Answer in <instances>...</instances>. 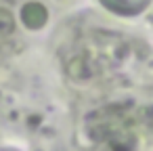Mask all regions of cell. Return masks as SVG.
Here are the masks:
<instances>
[{"label": "cell", "mask_w": 153, "mask_h": 151, "mask_svg": "<svg viewBox=\"0 0 153 151\" xmlns=\"http://www.w3.org/2000/svg\"><path fill=\"white\" fill-rule=\"evenodd\" d=\"M99 2L111 11L113 15L120 17H136L140 13L147 11V7L151 4V0H99Z\"/></svg>", "instance_id": "cell-1"}, {"label": "cell", "mask_w": 153, "mask_h": 151, "mask_svg": "<svg viewBox=\"0 0 153 151\" xmlns=\"http://www.w3.org/2000/svg\"><path fill=\"white\" fill-rule=\"evenodd\" d=\"M46 19H48V11H46L44 4H40V2H27V4H23V9H21V21H23V25L27 30H40V28H44Z\"/></svg>", "instance_id": "cell-2"}, {"label": "cell", "mask_w": 153, "mask_h": 151, "mask_svg": "<svg viewBox=\"0 0 153 151\" xmlns=\"http://www.w3.org/2000/svg\"><path fill=\"white\" fill-rule=\"evenodd\" d=\"M15 28V21H13V15L7 11V9H0V36H9Z\"/></svg>", "instance_id": "cell-3"}]
</instances>
